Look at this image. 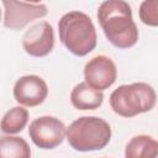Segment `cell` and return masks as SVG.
Masks as SVG:
<instances>
[{"instance_id":"cell-4","label":"cell","mask_w":158,"mask_h":158,"mask_svg":"<svg viewBox=\"0 0 158 158\" xmlns=\"http://www.w3.org/2000/svg\"><path fill=\"white\" fill-rule=\"evenodd\" d=\"M156 91L147 83L121 85L110 95V106L120 116L133 117L152 110L156 105Z\"/></svg>"},{"instance_id":"cell-3","label":"cell","mask_w":158,"mask_h":158,"mask_svg":"<svg viewBox=\"0 0 158 158\" xmlns=\"http://www.w3.org/2000/svg\"><path fill=\"white\" fill-rule=\"evenodd\" d=\"M67 139L75 151H99L109 144L111 127L100 117L83 116L69 125L67 128Z\"/></svg>"},{"instance_id":"cell-13","label":"cell","mask_w":158,"mask_h":158,"mask_svg":"<svg viewBox=\"0 0 158 158\" xmlns=\"http://www.w3.org/2000/svg\"><path fill=\"white\" fill-rule=\"evenodd\" d=\"M28 121V112L22 106H15L9 110L1 120V131L4 133H17L21 132Z\"/></svg>"},{"instance_id":"cell-5","label":"cell","mask_w":158,"mask_h":158,"mask_svg":"<svg viewBox=\"0 0 158 158\" xmlns=\"http://www.w3.org/2000/svg\"><path fill=\"white\" fill-rule=\"evenodd\" d=\"M28 135L37 147L52 149L63 142L67 136V128L57 117L41 116L30 123Z\"/></svg>"},{"instance_id":"cell-10","label":"cell","mask_w":158,"mask_h":158,"mask_svg":"<svg viewBox=\"0 0 158 158\" xmlns=\"http://www.w3.org/2000/svg\"><path fill=\"white\" fill-rule=\"evenodd\" d=\"M102 91L94 89L85 81L77 84L70 93L72 105L78 110H95L102 104Z\"/></svg>"},{"instance_id":"cell-12","label":"cell","mask_w":158,"mask_h":158,"mask_svg":"<svg viewBox=\"0 0 158 158\" xmlns=\"http://www.w3.org/2000/svg\"><path fill=\"white\" fill-rule=\"evenodd\" d=\"M0 158H31L27 142L16 136H4L0 139Z\"/></svg>"},{"instance_id":"cell-11","label":"cell","mask_w":158,"mask_h":158,"mask_svg":"<svg viewBox=\"0 0 158 158\" xmlns=\"http://www.w3.org/2000/svg\"><path fill=\"white\" fill-rule=\"evenodd\" d=\"M125 158H158V141L148 135L132 137L126 144Z\"/></svg>"},{"instance_id":"cell-6","label":"cell","mask_w":158,"mask_h":158,"mask_svg":"<svg viewBox=\"0 0 158 158\" xmlns=\"http://www.w3.org/2000/svg\"><path fill=\"white\" fill-rule=\"evenodd\" d=\"M4 26L10 30H21L36 19L44 17L48 12L44 4L23 2V1H2Z\"/></svg>"},{"instance_id":"cell-7","label":"cell","mask_w":158,"mask_h":158,"mask_svg":"<svg viewBox=\"0 0 158 158\" xmlns=\"http://www.w3.org/2000/svg\"><path fill=\"white\" fill-rule=\"evenodd\" d=\"M54 32L47 21H40L31 26L22 37L25 52L32 57H44L53 49Z\"/></svg>"},{"instance_id":"cell-2","label":"cell","mask_w":158,"mask_h":158,"mask_svg":"<svg viewBox=\"0 0 158 158\" xmlns=\"http://www.w3.org/2000/svg\"><path fill=\"white\" fill-rule=\"evenodd\" d=\"M59 40L78 57H84L96 47V30L91 19L81 11H70L58 22Z\"/></svg>"},{"instance_id":"cell-1","label":"cell","mask_w":158,"mask_h":158,"mask_svg":"<svg viewBox=\"0 0 158 158\" xmlns=\"http://www.w3.org/2000/svg\"><path fill=\"white\" fill-rule=\"evenodd\" d=\"M99 23L111 44L126 49L138 41V28L132 19V10L123 0H107L98 10Z\"/></svg>"},{"instance_id":"cell-8","label":"cell","mask_w":158,"mask_h":158,"mask_svg":"<svg viewBox=\"0 0 158 158\" xmlns=\"http://www.w3.org/2000/svg\"><path fill=\"white\" fill-rule=\"evenodd\" d=\"M84 78L85 83L90 86L102 91L115 83L117 69L111 58L106 56H96L85 64Z\"/></svg>"},{"instance_id":"cell-14","label":"cell","mask_w":158,"mask_h":158,"mask_svg":"<svg viewBox=\"0 0 158 158\" xmlns=\"http://www.w3.org/2000/svg\"><path fill=\"white\" fill-rule=\"evenodd\" d=\"M139 19L144 25L158 26V0H144L139 5Z\"/></svg>"},{"instance_id":"cell-9","label":"cell","mask_w":158,"mask_h":158,"mask_svg":"<svg viewBox=\"0 0 158 158\" xmlns=\"http://www.w3.org/2000/svg\"><path fill=\"white\" fill-rule=\"evenodd\" d=\"M48 95L46 81L38 75H23L14 85L15 100L27 107H33L42 104Z\"/></svg>"}]
</instances>
